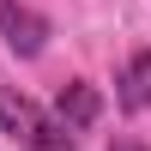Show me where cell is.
Wrapping results in <instances>:
<instances>
[{
    "label": "cell",
    "mask_w": 151,
    "mask_h": 151,
    "mask_svg": "<svg viewBox=\"0 0 151 151\" xmlns=\"http://www.w3.org/2000/svg\"><path fill=\"white\" fill-rule=\"evenodd\" d=\"M0 127H6L24 151H73V133L60 127L55 115H42L30 97H18V91H0Z\"/></svg>",
    "instance_id": "6da1fadb"
},
{
    "label": "cell",
    "mask_w": 151,
    "mask_h": 151,
    "mask_svg": "<svg viewBox=\"0 0 151 151\" xmlns=\"http://www.w3.org/2000/svg\"><path fill=\"white\" fill-rule=\"evenodd\" d=\"M0 36H6L12 55L36 60V55L48 48V18H42V12H30L24 0H0Z\"/></svg>",
    "instance_id": "7a4b0ae2"
},
{
    "label": "cell",
    "mask_w": 151,
    "mask_h": 151,
    "mask_svg": "<svg viewBox=\"0 0 151 151\" xmlns=\"http://www.w3.org/2000/svg\"><path fill=\"white\" fill-rule=\"evenodd\" d=\"M121 109H127V115H145V109H151V48H133V55H127V67H121Z\"/></svg>",
    "instance_id": "3957f363"
},
{
    "label": "cell",
    "mask_w": 151,
    "mask_h": 151,
    "mask_svg": "<svg viewBox=\"0 0 151 151\" xmlns=\"http://www.w3.org/2000/svg\"><path fill=\"white\" fill-rule=\"evenodd\" d=\"M55 109H60V127H91L97 115H103V97H97V85H85V79H73V85H60V97H55Z\"/></svg>",
    "instance_id": "277c9868"
},
{
    "label": "cell",
    "mask_w": 151,
    "mask_h": 151,
    "mask_svg": "<svg viewBox=\"0 0 151 151\" xmlns=\"http://www.w3.org/2000/svg\"><path fill=\"white\" fill-rule=\"evenodd\" d=\"M109 151H145L139 139H127V133H121V139H109Z\"/></svg>",
    "instance_id": "5b68a950"
}]
</instances>
